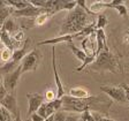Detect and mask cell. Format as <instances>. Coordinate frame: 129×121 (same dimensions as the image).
I'll use <instances>...</instances> for the list:
<instances>
[{"mask_svg":"<svg viewBox=\"0 0 129 121\" xmlns=\"http://www.w3.org/2000/svg\"><path fill=\"white\" fill-rule=\"evenodd\" d=\"M62 99V108L64 112L82 113L84 111L98 112L100 114H107L112 106V100L106 95H94L86 98H73L69 95H64Z\"/></svg>","mask_w":129,"mask_h":121,"instance_id":"6da1fadb","label":"cell"},{"mask_svg":"<svg viewBox=\"0 0 129 121\" xmlns=\"http://www.w3.org/2000/svg\"><path fill=\"white\" fill-rule=\"evenodd\" d=\"M89 12L81 8L80 6H76L73 11H70L64 17L60 27L59 35L60 36H67L74 35L77 32L85 29L88 25H90V17H89Z\"/></svg>","mask_w":129,"mask_h":121,"instance_id":"7a4b0ae2","label":"cell"},{"mask_svg":"<svg viewBox=\"0 0 129 121\" xmlns=\"http://www.w3.org/2000/svg\"><path fill=\"white\" fill-rule=\"evenodd\" d=\"M91 70L94 72H110V73H122V67L119 59L110 51H102L97 55L96 60L90 65Z\"/></svg>","mask_w":129,"mask_h":121,"instance_id":"3957f363","label":"cell"},{"mask_svg":"<svg viewBox=\"0 0 129 121\" xmlns=\"http://www.w3.org/2000/svg\"><path fill=\"white\" fill-rule=\"evenodd\" d=\"M40 60H42V53H40V51L37 50V48H34L22 60V64H21L22 74L27 72H35L37 69Z\"/></svg>","mask_w":129,"mask_h":121,"instance_id":"277c9868","label":"cell"},{"mask_svg":"<svg viewBox=\"0 0 129 121\" xmlns=\"http://www.w3.org/2000/svg\"><path fill=\"white\" fill-rule=\"evenodd\" d=\"M21 75H22V67L20 65L14 72L9 73V74H6L3 77V84L6 88L8 94H14L15 92V89L17 86V84H19Z\"/></svg>","mask_w":129,"mask_h":121,"instance_id":"5b68a950","label":"cell"},{"mask_svg":"<svg viewBox=\"0 0 129 121\" xmlns=\"http://www.w3.org/2000/svg\"><path fill=\"white\" fill-rule=\"evenodd\" d=\"M102 92H104L106 96L110 98L111 100H115L119 103H126V95H124V90L122 86L119 85H102L100 86Z\"/></svg>","mask_w":129,"mask_h":121,"instance_id":"8992f818","label":"cell"},{"mask_svg":"<svg viewBox=\"0 0 129 121\" xmlns=\"http://www.w3.org/2000/svg\"><path fill=\"white\" fill-rule=\"evenodd\" d=\"M27 99H28V115H31L34 113H36L38 111V108L40 107V105L44 103L45 98L44 95L40 94H27Z\"/></svg>","mask_w":129,"mask_h":121,"instance_id":"52a82bcc","label":"cell"},{"mask_svg":"<svg viewBox=\"0 0 129 121\" xmlns=\"http://www.w3.org/2000/svg\"><path fill=\"white\" fill-rule=\"evenodd\" d=\"M52 68H53V74H54V81H55V85H56V98L61 99L64 96V88L62 85V82L60 80L59 73L56 69V64H55V47H52Z\"/></svg>","mask_w":129,"mask_h":121,"instance_id":"ba28073f","label":"cell"},{"mask_svg":"<svg viewBox=\"0 0 129 121\" xmlns=\"http://www.w3.org/2000/svg\"><path fill=\"white\" fill-rule=\"evenodd\" d=\"M45 13L43 8H38V7H35V6H32L30 4L27 8H24V9H21V11H13L12 14H13L15 17H37L38 15L40 14Z\"/></svg>","mask_w":129,"mask_h":121,"instance_id":"9c48e42d","label":"cell"},{"mask_svg":"<svg viewBox=\"0 0 129 121\" xmlns=\"http://www.w3.org/2000/svg\"><path fill=\"white\" fill-rule=\"evenodd\" d=\"M0 105L5 107L8 112L11 113L13 118L20 112L19 108H17V100H16V96H15V92L14 94H7V96L1 100Z\"/></svg>","mask_w":129,"mask_h":121,"instance_id":"30bf717a","label":"cell"},{"mask_svg":"<svg viewBox=\"0 0 129 121\" xmlns=\"http://www.w3.org/2000/svg\"><path fill=\"white\" fill-rule=\"evenodd\" d=\"M0 40H1V43L5 45L6 48H9L12 51L16 50V44H20V43H17V42H15V40L11 37V35L3 29L0 30Z\"/></svg>","mask_w":129,"mask_h":121,"instance_id":"8fae6325","label":"cell"},{"mask_svg":"<svg viewBox=\"0 0 129 121\" xmlns=\"http://www.w3.org/2000/svg\"><path fill=\"white\" fill-rule=\"evenodd\" d=\"M27 42L24 43L23 47L21 48H16V50H14L13 51V55H12V60L15 62H17V64H20V61H22V60L24 59V56L27 55V52H28V46H29V39H25Z\"/></svg>","mask_w":129,"mask_h":121,"instance_id":"7c38bea8","label":"cell"},{"mask_svg":"<svg viewBox=\"0 0 129 121\" xmlns=\"http://www.w3.org/2000/svg\"><path fill=\"white\" fill-rule=\"evenodd\" d=\"M69 96L73 98H86L90 95H89L86 89L81 88V86H75V88H72L69 90Z\"/></svg>","mask_w":129,"mask_h":121,"instance_id":"4fadbf2b","label":"cell"},{"mask_svg":"<svg viewBox=\"0 0 129 121\" xmlns=\"http://www.w3.org/2000/svg\"><path fill=\"white\" fill-rule=\"evenodd\" d=\"M68 46H69V48L72 50V52L74 54H75V56L77 58L78 60H80L82 64H84L85 62V60L88 59V56H86V54H85V52L83 51V50H81V48H78L77 46H75L74 44H68Z\"/></svg>","mask_w":129,"mask_h":121,"instance_id":"5bb4252c","label":"cell"},{"mask_svg":"<svg viewBox=\"0 0 129 121\" xmlns=\"http://www.w3.org/2000/svg\"><path fill=\"white\" fill-rule=\"evenodd\" d=\"M19 66H20V64L13 61V60H11L9 62H6L3 67H0V75H3V74H4V75L9 74V73L14 72V70L19 67Z\"/></svg>","mask_w":129,"mask_h":121,"instance_id":"9a60e30c","label":"cell"},{"mask_svg":"<svg viewBox=\"0 0 129 121\" xmlns=\"http://www.w3.org/2000/svg\"><path fill=\"white\" fill-rule=\"evenodd\" d=\"M30 5L29 1H24V0H8L7 1V6L9 7H14L15 11H21L27 8Z\"/></svg>","mask_w":129,"mask_h":121,"instance_id":"2e32d148","label":"cell"},{"mask_svg":"<svg viewBox=\"0 0 129 121\" xmlns=\"http://www.w3.org/2000/svg\"><path fill=\"white\" fill-rule=\"evenodd\" d=\"M1 29L7 31L8 34H12V32H14V31H19V27H17L16 22L14 21L13 19H9V17L5 21V23H4Z\"/></svg>","mask_w":129,"mask_h":121,"instance_id":"e0dca14e","label":"cell"},{"mask_svg":"<svg viewBox=\"0 0 129 121\" xmlns=\"http://www.w3.org/2000/svg\"><path fill=\"white\" fill-rule=\"evenodd\" d=\"M12 12H13V9H12L9 6L6 7L5 9H1V11H0V30H1V28H3L5 21L8 19L9 14H12Z\"/></svg>","mask_w":129,"mask_h":121,"instance_id":"ac0fdd59","label":"cell"},{"mask_svg":"<svg viewBox=\"0 0 129 121\" xmlns=\"http://www.w3.org/2000/svg\"><path fill=\"white\" fill-rule=\"evenodd\" d=\"M108 21H107V17L105 14H99L98 15V19H97L96 22V28L97 29H104L106 25H107Z\"/></svg>","mask_w":129,"mask_h":121,"instance_id":"d6986e66","label":"cell"},{"mask_svg":"<svg viewBox=\"0 0 129 121\" xmlns=\"http://www.w3.org/2000/svg\"><path fill=\"white\" fill-rule=\"evenodd\" d=\"M12 55H13V51L9 48H4L3 51L0 52V59L3 60L4 62H9L12 60Z\"/></svg>","mask_w":129,"mask_h":121,"instance_id":"ffe728a7","label":"cell"},{"mask_svg":"<svg viewBox=\"0 0 129 121\" xmlns=\"http://www.w3.org/2000/svg\"><path fill=\"white\" fill-rule=\"evenodd\" d=\"M50 14H47L45 12V13H43V14H40V15H38L37 17L35 19V24L36 25H43L45 22H47V20L50 19Z\"/></svg>","mask_w":129,"mask_h":121,"instance_id":"44dd1931","label":"cell"},{"mask_svg":"<svg viewBox=\"0 0 129 121\" xmlns=\"http://www.w3.org/2000/svg\"><path fill=\"white\" fill-rule=\"evenodd\" d=\"M54 116V121H64L67 118V112L64 111H56L53 114Z\"/></svg>","mask_w":129,"mask_h":121,"instance_id":"7402d4cb","label":"cell"},{"mask_svg":"<svg viewBox=\"0 0 129 121\" xmlns=\"http://www.w3.org/2000/svg\"><path fill=\"white\" fill-rule=\"evenodd\" d=\"M50 104H51V106L53 107V110L55 111H60V108L62 107V99H59V98H55L54 100H52V102H48Z\"/></svg>","mask_w":129,"mask_h":121,"instance_id":"603a6c76","label":"cell"},{"mask_svg":"<svg viewBox=\"0 0 129 121\" xmlns=\"http://www.w3.org/2000/svg\"><path fill=\"white\" fill-rule=\"evenodd\" d=\"M81 120L83 121H94L93 116H92V113L90 111H84V112L81 113Z\"/></svg>","mask_w":129,"mask_h":121,"instance_id":"cb8c5ba5","label":"cell"},{"mask_svg":"<svg viewBox=\"0 0 129 121\" xmlns=\"http://www.w3.org/2000/svg\"><path fill=\"white\" fill-rule=\"evenodd\" d=\"M36 113H38L40 116H43L44 119H47L48 116H47V112H46V103L44 102L43 104L40 105V107L38 108V111Z\"/></svg>","mask_w":129,"mask_h":121,"instance_id":"d4e9b609","label":"cell"},{"mask_svg":"<svg viewBox=\"0 0 129 121\" xmlns=\"http://www.w3.org/2000/svg\"><path fill=\"white\" fill-rule=\"evenodd\" d=\"M44 98L47 100V103L52 102V100H54L56 98V94L54 91H52V90H47V91L45 92V95H44Z\"/></svg>","mask_w":129,"mask_h":121,"instance_id":"484cf974","label":"cell"},{"mask_svg":"<svg viewBox=\"0 0 129 121\" xmlns=\"http://www.w3.org/2000/svg\"><path fill=\"white\" fill-rule=\"evenodd\" d=\"M13 38L15 42H17V43H20V42H22V40L24 39V32L21 31V30H19V31H16L15 34L13 35Z\"/></svg>","mask_w":129,"mask_h":121,"instance_id":"4316f807","label":"cell"},{"mask_svg":"<svg viewBox=\"0 0 129 121\" xmlns=\"http://www.w3.org/2000/svg\"><path fill=\"white\" fill-rule=\"evenodd\" d=\"M7 90H6V88L4 86V84H3V82H1V84H0V103H1V100L5 98L6 96H7Z\"/></svg>","mask_w":129,"mask_h":121,"instance_id":"83f0119b","label":"cell"},{"mask_svg":"<svg viewBox=\"0 0 129 121\" xmlns=\"http://www.w3.org/2000/svg\"><path fill=\"white\" fill-rule=\"evenodd\" d=\"M30 121H44L45 119L43 118V116H40L38 113H34V114H31L30 115Z\"/></svg>","mask_w":129,"mask_h":121,"instance_id":"f1b7e54d","label":"cell"},{"mask_svg":"<svg viewBox=\"0 0 129 121\" xmlns=\"http://www.w3.org/2000/svg\"><path fill=\"white\" fill-rule=\"evenodd\" d=\"M121 86L124 90V95H126V100L127 103H129V85L127 83H121Z\"/></svg>","mask_w":129,"mask_h":121,"instance_id":"f546056e","label":"cell"},{"mask_svg":"<svg viewBox=\"0 0 129 121\" xmlns=\"http://www.w3.org/2000/svg\"><path fill=\"white\" fill-rule=\"evenodd\" d=\"M80 116H81V114L78 115V114H70V115H67V118H66V120L64 121H78L80 120Z\"/></svg>","mask_w":129,"mask_h":121,"instance_id":"4dcf8cb0","label":"cell"},{"mask_svg":"<svg viewBox=\"0 0 129 121\" xmlns=\"http://www.w3.org/2000/svg\"><path fill=\"white\" fill-rule=\"evenodd\" d=\"M6 7H8L7 1H5V0H0V11H1V9H5Z\"/></svg>","mask_w":129,"mask_h":121,"instance_id":"1f68e13d","label":"cell"},{"mask_svg":"<svg viewBox=\"0 0 129 121\" xmlns=\"http://www.w3.org/2000/svg\"><path fill=\"white\" fill-rule=\"evenodd\" d=\"M98 121H115V120H113V119H111V118H107V116H104V115H103Z\"/></svg>","mask_w":129,"mask_h":121,"instance_id":"d6a6232c","label":"cell"},{"mask_svg":"<svg viewBox=\"0 0 129 121\" xmlns=\"http://www.w3.org/2000/svg\"><path fill=\"white\" fill-rule=\"evenodd\" d=\"M13 121H22V119H21V115H20V112L16 114L15 116L13 118Z\"/></svg>","mask_w":129,"mask_h":121,"instance_id":"836d02e7","label":"cell"},{"mask_svg":"<svg viewBox=\"0 0 129 121\" xmlns=\"http://www.w3.org/2000/svg\"><path fill=\"white\" fill-rule=\"evenodd\" d=\"M44 121H54V116H53V115L48 116V118H47V119H45Z\"/></svg>","mask_w":129,"mask_h":121,"instance_id":"e575fe53","label":"cell"},{"mask_svg":"<svg viewBox=\"0 0 129 121\" xmlns=\"http://www.w3.org/2000/svg\"><path fill=\"white\" fill-rule=\"evenodd\" d=\"M126 39H129V28H128V30H127V36H126ZM129 42V40H128Z\"/></svg>","mask_w":129,"mask_h":121,"instance_id":"d590c367","label":"cell"},{"mask_svg":"<svg viewBox=\"0 0 129 121\" xmlns=\"http://www.w3.org/2000/svg\"><path fill=\"white\" fill-rule=\"evenodd\" d=\"M126 69H128V70H129V61L126 64Z\"/></svg>","mask_w":129,"mask_h":121,"instance_id":"8d00e7d4","label":"cell"},{"mask_svg":"<svg viewBox=\"0 0 129 121\" xmlns=\"http://www.w3.org/2000/svg\"><path fill=\"white\" fill-rule=\"evenodd\" d=\"M1 82H3V76L0 75V84H1Z\"/></svg>","mask_w":129,"mask_h":121,"instance_id":"74e56055","label":"cell"},{"mask_svg":"<svg viewBox=\"0 0 129 121\" xmlns=\"http://www.w3.org/2000/svg\"><path fill=\"white\" fill-rule=\"evenodd\" d=\"M78 121H83V120H81V116H80V120H78Z\"/></svg>","mask_w":129,"mask_h":121,"instance_id":"f35d334b","label":"cell"},{"mask_svg":"<svg viewBox=\"0 0 129 121\" xmlns=\"http://www.w3.org/2000/svg\"><path fill=\"white\" fill-rule=\"evenodd\" d=\"M28 121H30V120H28Z\"/></svg>","mask_w":129,"mask_h":121,"instance_id":"ab89813d","label":"cell"}]
</instances>
